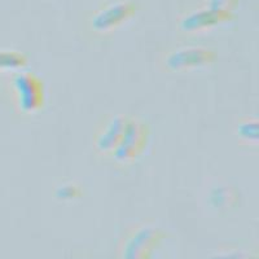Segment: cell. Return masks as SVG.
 <instances>
[{"label": "cell", "mask_w": 259, "mask_h": 259, "mask_svg": "<svg viewBox=\"0 0 259 259\" xmlns=\"http://www.w3.org/2000/svg\"><path fill=\"white\" fill-rule=\"evenodd\" d=\"M12 89L17 108L24 114H35L45 106V83L32 71H20L13 77Z\"/></svg>", "instance_id": "1"}, {"label": "cell", "mask_w": 259, "mask_h": 259, "mask_svg": "<svg viewBox=\"0 0 259 259\" xmlns=\"http://www.w3.org/2000/svg\"><path fill=\"white\" fill-rule=\"evenodd\" d=\"M150 130L143 119L128 118L122 134L121 142L112 154L113 158L122 165H128L139 158L148 144Z\"/></svg>", "instance_id": "2"}, {"label": "cell", "mask_w": 259, "mask_h": 259, "mask_svg": "<svg viewBox=\"0 0 259 259\" xmlns=\"http://www.w3.org/2000/svg\"><path fill=\"white\" fill-rule=\"evenodd\" d=\"M138 6L134 2L123 0L97 11L90 21V26L95 32L106 34L121 27L136 15Z\"/></svg>", "instance_id": "3"}, {"label": "cell", "mask_w": 259, "mask_h": 259, "mask_svg": "<svg viewBox=\"0 0 259 259\" xmlns=\"http://www.w3.org/2000/svg\"><path fill=\"white\" fill-rule=\"evenodd\" d=\"M217 60V52L203 47H184L172 51L166 56L165 66L167 70L182 73L211 65Z\"/></svg>", "instance_id": "4"}, {"label": "cell", "mask_w": 259, "mask_h": 259, "mask_svg": "<svg viewBox=\"0 0 259 259\" xmlns=\"http://www.w3.org/2000/svg\"><path fill=\"white\" fill-rule=\"evenodd\" d=\"M163 233L153 226H144L136 230L127 239L123 246V259H148L154 247L161 242Z\"/></svg>", "instance_id": "5"}, {"label": "cell", "mask_w": 259, "mask_h": 259, "mask_svg": "<svg viewBox=\"0 0 259 259\" xmlns=\"http://www.w3.org/2000/svg\"><path fill=\"white\" fill-rule=\"evenodd\" d=\"M232 18V12L205 8L200 9V11H194V12H191L187 16H184L179 22V29L183 32L193 34V32H201L205 31V30L212 29V27L218 26V25L228 22Z\"/></svg>", "instance_id": "6"}, {"label": "cell", "mask_w": 259, "mask_h": 259, "mask_svg": "<svg viewBox=\"0 0 259 259\" xmlns=\"http://www.w3.org/2000/svg\"><path fill=\"white\" fill-rule=\"evenodd\" d=\"M128 117L122 114L110 117L96 133L94 139V147L101 156H112L121 142L122 134L126 127Z\"/></svg>", "instance_id": "7"}, {"label": "cell", "mask_w": 259, "mask_h": 259, "mask_svg": "<svg viewBox=\"0 0 259 259\" xmlns=\"http://www.w3.org/2000/svg\"><path fill=\"white\" fill-rule=\"evenodd\" d=\"M236 134L240 142L249 145L258 144L259 135V123L255 118H246L240 121V123L236 127Z\"/></svg>", "instance_id": "8"}, {"label": "cell", "mask_w": 259, "mask_h": 259, "mask_svg": "<svg viewBox=\"0 0 259 259\" xmlns=\"http://www.w3.org/2000/svg\"><path fill=\"white\" fill-rule=\"evenodd\" d=\"M29 62L25 53L18 51H0V70H22Z\"/></svg>", "instance_id": "9"}, {"label": "cell", "mask_w": 259, "mask_h": 259, "mask_svg": "<svg viewBox=\"0 0 259 259\" xmlns=\"http://www.w3.org/2000/svg\"><path fill=\"white\" fill-rule=\"evenodd\" d=\"M236 201V193L230 187H217L210 194V203L215 209H226L233 205Z\"/></svg>", "instance_id": "10"}, {"label": "cell", "mask_w": 259, "mask_h": 259, "mask_svg": "<svg viewBox=\"0 0 259 259\" xmlns=\"http://www.w3.org/2000/svg\"><path fill=\"white\" fill-rule=\"evenodd\" d=\"M82 188L75 183H66L57 187L55 191V196L60 201H74L82 197Z\"/></svg>", "instance_id": "11"}, {"label": "cell", "mask_w": 259, "mask_h": 259, "mask_svg": "<svg viewBox=\"0 0 259 259\" xmlns=\"http://www.w3.org/2000/svg\"><path fill=\"white\" fill-rule=\"evenodd\" d=\"M237 3H239V0H209V8L232 12Z\"/></svg>", "instance_id": "12"}, {"label": "cell", "mask_w": 259, "mask_h": 259, "mask_svg": "<svg viewBox=\"0 0 259 259\" xmlns=\"http://www.w3.org/2000/svg\"><path fill=\"white\" fill-rule=\"evenodd\" d=\"M214 259H250V256H247L246 254L235 253V254H228V255H223V256H217V258Z\"/></svg>", "instance_id": "13"}]
</instances>
